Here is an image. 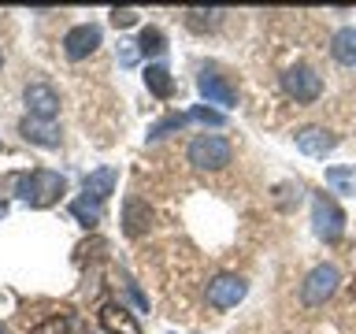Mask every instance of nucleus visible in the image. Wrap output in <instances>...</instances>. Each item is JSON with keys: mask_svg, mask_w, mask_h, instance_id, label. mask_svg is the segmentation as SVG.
<instances>
[{"mask_svg": "<svg viewBox=\"0 0 356 334\" xmlns=\"http://www.w3.org/2000/svg\"><path fill=\"white\" fill-rule=\"evenodd\" d=\"M145 86H149V93L160 97V100L175 97V78H171V71H167L163 63H149V67H145Z\"/></svg>", "mask_w": 356, "mask_h": 334, "instance_id": "f3484780", "label": "nucleus"}, {"mask_svg": "<svg viewBox=\"0 0 356 334\" xmlns=\"http://www.w3.org/2000/svg\"><path fill=\"white\" fill-rule=\"evenodd\" d=\"M345 212L338 208V200L327 197V193H316V200H312V230H316V238L319 241H341V234H345Z\"/></svg>", "mask_w": 356, "mask_h": 334, "instance_id": "7ed1b4c3", "label": "nucleus"}, {"mask_svg": "<svg viewBox=\"0 0 356 334\" xmlns=\"http://www.w3.org/2000/svg\"><path fill=\"white\" fill-rule=\"evenodd\" d=\"M100 45V26L97 22H78L63 33V52L67 60H86V56H93Z\"/></svg>", "mask_w": 356, "mask_h": 334, "instance_id": "6e6552de", "label": "nucleus"}, {"mask_svg": "<svg viewBox=\"0 0 356 334\" xmlns=\"http://www.w3.org/2000/svg\"><path fill=\"white\" fill-rule=\"evenodd\" d=\"M122 286H127V294H130L134 301H138V305H141V308H149V297H145V294H141V286H138V283H134V278H130L127 271H122Z\"/></svg>", "mask_w": 356, "mask_h": 334, "instance_id": "a878e982", "label": "nucleus"}, {"mask_svg": "<svg viewBox=\"0 0 356 334\" xmlns=\"http://www.w3.org/2000/svg\"><path fill=\"white\" fill-rule=\"evenodd\" d=\"M26 108H30L33 119L52 122L56 116H60V93H56L52 86H44V82H33V86H26Z\"/></svg>", "mask_w": 356, "mask_h": 334, "instance_id": "9d476101", "label": "nucleus"}, {"mask_svg": "<svg viewBox=\"0 0 356 334\" xmlns=\"http://www.w3.org/2000/svg\"><path fill=\"white\" fill-rule=\"evenodd\" d=\"M0 67H4V52H0Z\"/></svg>", "mask_w": 356, "mask_h": 334, "instance_id": "cd10ccee", "label": "nucleus"}, {"mask_svg": "<svg viewBox=\"0 0 356 334\" xmlns=\"http://www.w3.org/2000/svg\"><path fill=\"white\" fill-rule=\"evenodd\" d=\"M186 116H167V119H160L156 127H149V141H160V138H167L171 130H178V127H186Z\"/></svg>", "mask_w": 356, "mask_h": 334, "instance_id": "4be33fe9", "label": "nucleus"}, {"mask_svg": "<svg viewBox=\"0 0 356 334\" xmlns=\"http://www.w3.org/2000/svg\"><path fill=\"white\" fill-rule=\"evenodd\" d=\"M338 286H341L338 267L334 264H316L305 275V283H300V301H305L308 308H319V305H327V301L338 294Z\"/></svg>", "mask_w": 356, "mask_h": 334, "instance_id": "20e7f679", "label": "nucleus"}, {"mask_svg": "<svg viewBox=\"0 0 356 334\" xmlns=\"http://www.w3.org/2000/svg\"><path fill=\"white\" fill-rule=\"evenodd\" d=\"M293 141H297L300 152H305V156H316V160L338 149V134H330L327 127H300V130L293 134Z\"/></svg>", "mask_w": 356, "mask_h": 334, "instance_id": "9b49d317", "label": "nucleus"}, {"mask_svg": "<svg viewBox=\"0 0 356 334\" xmlns=\"http://www.w3.org/2000/svg\"><path fill=\"white\" fill-rule=\"evenodd\" d=\"M197 89H200V97H204L208 104H219V108H234V104H238V89H234L227 82V74H219L216 67H204V71H200Z\"/></svg>", "mask_w": 356, "mask_h": 334, "instance_id": "0eeeda50", "label": "nucleus"}, {"mask_svg": "<svg viewBox=\"0 0 356 334\" xmlns=\"http://www.w3.org/2000/svg\"><path fill=\"white\" fill-rule=\"evenodd\" d=\"M63 189H67L63 175L44 171V167H33V171H26V175L15 178V193L26 200V205H33V208H49V205H56V200L63 197Z\"/></svg>", "mask_w": 356, "mask_h": 334, "instance_id": "f257e3e1", "label": "nucleus"}, {"mask_svg": "<svg viewBox=\"0 0 356 334\" xmlns=\"http://www.w3.org/2000/svg\"><path fill=\"white\" fill-rule=\"evenodd\" d=\"M323 178H327V186L334 189V193H341V197H356V164L327 167V171H323Z\"/></svg>", "mask_w": 356, "mask_h": 334, "instance_id": "dca6fc26", "label": "nucleus"}, {"mask_svg": "<svg viewBox=\"0 0 356 334\" xmlns=\"http://www.w3.org/2000/svg\"><path fill=\"white\" fill-rule=\"evenodd\" d=\"M186 119L189 122H208V127H222V122H227V116H219V111H211V108H193Z\"/></svg>", "mask_w": 356, "mask_h": 334, "instance_id": "b1692460", "label": "nucleus"}, {"mask_svg": "<svg viewBox=\"0 0 356 334\" xmlns=\"http://www.w3.org/2000/svg\"><path fill=\"white\" fill-rule=\"evenodd\" d=\"M219 19H222V11L219 8H189L186 11V26L193 30V33H208V30H216L219 26Z\"/></svg>", "mask_w": 356, "mask_h": 334, "instance_id": "a211bd4d", "label": "nucleus"}, {"mask_svg": "<svg viewBox=\"0 0 356 334\" xmlns=\"http://www.w3.org/2000/svg\"><path fill=\"white\" fill-rule=\"evenodd\" d=\"M186 160L197 167V171H222L234 160V145L219 134H197L186 149Z\"/></svg>", "mask_w": 356, "mask_h": 334, "instance_id": "f03ea898", "label": "nucleus"}, {"mask_svg": "<svg viewBox=\"0 0 356 334\" xmlns=\"http://www.w3.org/2000/svg\"><path fill=\"white\" fill-rule=\"evenodd\" d=\"M71 327H74V323L67 319V316H52L49 323H41V327H33L30 334H71Z\"/></svg>", "mask_w": 356, "mask_h": 334, "instance_id": "5701e85b", "label": "nucleus"}, {"mask_svg": "<svg viewBox=\"0 0 356 334\" xmlns=\"http://www.w3.org/2000/svg\"><path fill=\"white\" fill-rule=\"evenodd\" d=\"M163 49H167L163 30H160V26H145L141 38H138V52H145V56H160Z\"/></svg>", "mask_w": 356, "mask_h": 334, "instance_id": "aec40b11", "label": "nucleus"}, {"mask_svg": "<svg viewBox=\"0 0 356 334\" xmlns=\"http://www.w3.org/2000/svg\"><path fill=\"white\" fill-rule=\"evenodd\" d=\"M245 294H249V283H245L241 275H216L208 283L204 289V297H208V305L216 308V312H227V308H238Z\"/></svg>", "mask_w": 356, "mask_h": 334, "instance_id": "423d86ee", "label": "nucleus"}, {"mask_svg": "<svg viewBox=\"0 0 356 334\" xmlns=\"http://www.w3.org/2000/svg\"><path fill=\"white\" fill-rule=\"evenodd\" d=\"M115 182H119V167H97V171H89L86 175V182H82V189H86V197H93V200H104L115 193Z\"/></svg>", "mask_w": 356, "mask_h": 334, "instance_id": "ddd939ff", "label": "nucleus"}, {"mask_svg": "<svg viewBox=\"0 0 356 334\" xmlns=\"http://www.w3.org/2000/svg\"><path fill=\"white\" fill-rule=\"evenodd\" d=\"M111 22H115V26H134V22H138V11L134 8H115L111 11Z\"/></svg>", "mask_w": 356, "mask_h": 334, "instance_id": "393cba45", "label": "nucleus"}, {"mask_svg": "<svg viewBox=\"0 0 356 334\" xmlns=\"http://www.w3.org/2000/svg\"><path fill=\"white\" fill-rule=\"evenodd\" d=\"M19 130H22V138L33 141V145H41V149H56V145H60V130H56V122H44V119L26 116V119L19 122Z\"/></svg>", "mask_w": 356, "mask_h": 334, "instance_id": "4468645a", "label": "nucleus"}, {"mask_svg": "<svg viewBox=\"0 0 356 334\" xmlns=\"http://www.w3.org/2000/svg\"><path fill=\"white\" fill-rule=\"evenodd\" d=\"M282 89H286L289 100H297V104H316L323 97V74L308 63H293V67H286V74H282Z\"/></svg>", "mask_w": 356, "mask_h": 334, "instance_id": "39448f33", "label": "nucleus"}, {"mask_svg": "<svg viewBox=\"0 0 356 334\" xmlns=\"http://www.w3.org/2000/svg\"><path fill=\"white\" fill-rule=\"evenodd\" d=\"M71 216L82 223V227H97V223H100V200L82 193L78 200H71Z\"/></svg>", "mask_w": 356, "mask_h": 334, "instance_id": "6ab92c4d", "label": "nucleus"}, {"mask_svg": "<svg viewBox=\"0 0 356 334\" xmlns=\"http://www.w3.org/2000/svg\"><path fill=\"white\" fill-rule=\"evenodd\" d=\"M97 319L108 334H141V323L134 319V312H127L122 305H100Z\"/></svg>", "mask_w": 356, "mask_h": 334, "instance_id": "f8f14e48", "label": "nucleus"}, {"mask_svg": "<svg viewBox=\"0 0 356 334\" xmlns=\"http://www.w3.org/2000/svg\"><path fill=\"white\" fill-rule=\"evenodd\" d=\"M8 216V205H4V200H0V219H4Z\"/></svg>", "mask_w": 356, "mask_h": 334, "instance_id": "bb28decb", "label": "nucleus"}, {"mask_svg": "<svg viewBox=\"0 0 356 334\" xmlns=\"http://www.w3.org/2000/svg\"><path fill=\"white\" fill-rule=\"evenodd\" d=\"M149 227H152L149 200L138 193H127V200H122V234L127 238H141V234H149Z\"/></svg>", "mask_w": 356, "mask_h": 334, "instance_id": "1a4fd4ad", "label": "nucleus"}, {"mask_svg": "<svg viewBox=\"0 0 356 334\" xmlns=\"http://www.w3.org/2000/svg\"><path fill=\"white\" fill-rule=\"evenodd\" d=\"M300 193H305V189H300L297 182L275 186V208H278V212H293V208L300 205Z\"/></svg>", "mask_w": 356, "mask_h": 334, "instance_id": "412c9836", "label": "nucleus"}, {"mask_svg": "<svg viewBox=\"0 0 356 334\" xmlns=\"http://www.w3.org/2000/svg\"><path fill=\"white\" fill-rule=\"evenodd\" d=\"M330 56L341 67H356V26H341L330 38Z\"/></svg>", "mask_w": 356, "mask_h": 334, "instance_id": "2eb2a0df", "label": "nucleus"}]
</instances>
